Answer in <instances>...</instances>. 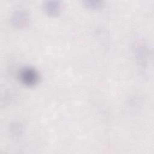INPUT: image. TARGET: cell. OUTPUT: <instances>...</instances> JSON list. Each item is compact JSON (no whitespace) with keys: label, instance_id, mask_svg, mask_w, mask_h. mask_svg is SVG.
<instances>
[{"label":"cell","instance_id":"1","mask_svg":"<svg viewBox=\"0 0 154 154\" xmlns=\"http://www.w3.org/2000/svg\"><path fill=\"white\" fill-rule=\"evenodd\" d=\"M19 78L20 82L28 87H33L37 84L40 79L38 72L33 67H25L19 73Z\"/></svg>","mask_w":154,"mask_h":154},{"label":"cell","instance_id":"2","mask_svg":"<svg viewBox=\"0 0 154 154\" xmlns=\"http://www.w3.org/2000/svg\"><path fill=\"white\" fill-rule=\"evenodd\" d=\"M11 23L12 25L16 28H25L30 23L29 15L26 11H16L12 15Z\"/></svg>","mask_w":154,"mask_h":154},{"label":"cell","instance_id":"3","mask_svg":"<svg viewBox=\"0 0 154 154\" xmlns=\"http://www.w3.org/2000/svg\"><path fill=\"white\" fill-rule=\"evenodd\" d=\"M43 9L47 14L55 16L60 13L62 10V5L59 1H48L45 2Z\"/></svg>","mask_w":154,"mask_h":154},{"label":"cell","instance_id":"4","mask_svg":"<svg viewBox=\"0 0 154 154\" xmlns=\"http://www.w3.org/2000/svg\"><path fill=\"white\" fill-rule=\"evenodd\" d=\"M85 5L91 9H97L102 5V2L97 0H87L84 1Z\"/></svg>","mask_w":154,"mask_h":154}]
</instances>
